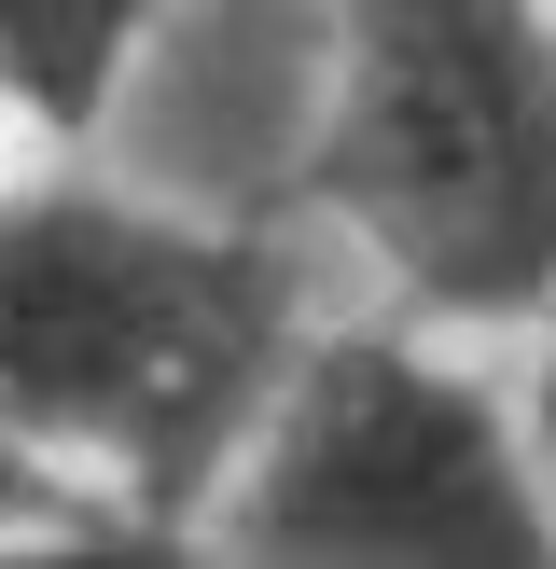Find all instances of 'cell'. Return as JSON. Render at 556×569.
<instances>
[{"mask_svg":"<svg viewBox=\"0 0 556 569\" xmlns=\"http://www.w3.org/2000/svg\"><path fill=\"white\" fill-rule=\"evenodd\" d=\"M306 320V264L265 222L139 194L83 167V139L0 181V445L56 487L181 515L209 542V487L292 376Z\"/></svg>","mask_w":556,"mask_h":569,"instance_id":"cell-1","label":"cell"},{"mask_svg":"<svg viewBox=\"0 0 556 569\" xmlns=\"http://www.w3.org/2000/svg\"><path fill=\"white\" fill-rule=\"evenodd\" d=\"M306 194L404 320L528 333L556 306V0H334Z\"/></svg>","mask_w":556,"mask_h":569,"instance_id":"cell-2","label":"cell"},{"mask_svg":"<svg viewBox=\"0 0 556 569\" xmlns=\"http://www.w3.org/2000/svg\"><path fill=\"white\" fill-rule=\"evenodd\" d=\"M237 569H556L528 431L445 320H306L292 376L209 487Z\"/></svg>","mask_w":556,"mask_h":569,"instance_id":"cell-3","label":"cell"},{"mask_svg":"<svg viewBox=\"0 0 556 569\" xmlns=\"http://www.w3.org/2000/svg\"><path fill=\"white\" fill-rule=\"evenodd\" d=\"M153 14H167V0H0V83H14V126L98 153L111 98L139 83Z\"/></svg>","mask_w":556,"mask_h":569,"instance_id":"cell-4","label":"cell"},{"mask_svg":"<svg viewBox=\"0 0 556 569\" xmlns=\"http://www.w3.org/2000/svg\"><path fill=\"white\" fill-rule=\"evenodd\" d=\"M515 431H528V472H543V515H556V306L528 320V376H515Z\"/></svg>","mask_w":556,"mask_h":569,"instance_id":"cell-5","label":"cell"},{"mask_svg":"<svg viewBox=\"0 0 556 569\" xmlns=\"http://www.w3.org/2000/svg\"><path fill=\"white\" fill-rule=\"evenodd\" d=\"M0 139H14V83H0Z\"/></svg>","mask_w":556,"mask_h":569,"instance_id":"cell-6","label":"cell"}]
</instances>
